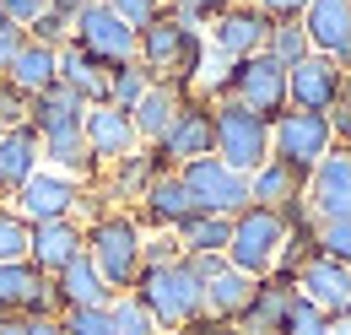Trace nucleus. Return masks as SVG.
<instances>
[{"instance_id":"obj_1","label":"nucleus","mask_w":351,"mask_h":335,"mask_svg":"<svg viewBox=\"0 0 351 335\" xmlns=\"http://www.w3.org/2000/svg\"><path fill=\"white\" fill-rule=\"evenodd\" d=\"M135 60L157 76V82H178L184 92H195L200 71H206V27L184 22L162 5V16L152 27H141L135 38Z\"/></svg>"},{"instance_id":"obj_2","label":"nucleus","mask_w":351,"mask_h":335,"mask_svg":"<svg viewBox=\"0 0 351 335\" xmlns=\"http://www.w3.org/2000/svg\"><path fill=\"white\" fill-rule=\"evenodd\" d=\"M130 297L168 335L184 330L189 319H200V314H206V287H200V276H195V265H189V259H173V265H146V270L135 276Z\"/></svg>"},{"instance_id":"obj_3","label":"nucleus","mask_w":351,"mask_h":335,"mask_svg":"<svg viewBox=\"0 0 351 335\" xmlns=\"http://www.w3.org/2000/svg\"><path fill=\"white\" fill-rule=\"evenodd\" d=\"M141 244H146V227L135 222V211L114 206L103 211L97 222H87V259L97 265V276L125 297L141 276Z\"/></svg>"},{"instance_id":"obj_4","label":"nucleus","mask_w":351,"mask_h":335,"mask_svg":"<svg viewBox=\"0 0 351 335\" xmlns=\"http://www.w3.org/2000/svg\"><path fill=\"white\" fill-rule=\"evenodd\" d=\"M211 119H217V157L238 173H254L270 163V119H260L254 108L217 97L211 103Z\"/></svg>"},{"instance_id":"obj_5","label":"nucleus","mask_w":351,"mask_h":335,"mask_svg":"<svg viewBox=\"0 0 351 335\" xmlns=\"http://www.w3.org/2000/svg\"><path fill=\"white\" fill-rule=\"evenodd\" d=\"M281 244H287V222L281 211H265V206H249L232 216V238H227V265H238L243 276H270L276 259H281Z\"/></svg>"},{"instance_id":"obj_6","label":"nucleus","mask_w":351,"mask_h":335,"mask_svg":"<svg viewBox=\"0 0 351 335\" xmlns=\"http://www.w3.org/2000/svg\"><path fill=\"white\" fill-rule=\"evenodd\" d=\"M178 178H184V189L195 195V211H211V216H238V211L254 206V195H249V173L227 168L221 157H195V163L178 168Z\"/></svg>"},{"instance_id":"obj_7","label":"nucleus","mask_w":351,"mask_h":335,"mask_svg":"<svg viewBox=\"0 0 351 335\" xmlns=\"http://www.w3.org/2000/svg\"><path fill=\"white\" fill-rule=\"evenodd\" d=\"M335 146V130H330V114H303V108H287L276 125H270V157H281L298 173H313L319 157H330Z\"/></svg>"},{"instance_id":"obj_8","label":"nucleus","mask_w":351,"mask_h":335,"mask_svg":"<svg viewBox=\"0 0 351 335\" xmlns=\"http://www.w3.org/2000/svg\"><path fill=\"white\" fill-rule=\"evenodd\" d=\"M135 27H125L103 0H87L82 11H76V22H71V43L76 49H87L92 60H103V65H130L135 60Z\"/></svg>"},{"instance_id":"obj_9","label":"nucleus","mask_w":351,"mask_h":335,"mask_svg":"<svg viewBox=\"0 0 351 335\" xmlns=\"http://www.w3.org/2000/svg\"><path fill=\"white\" fill-rule=\"evenodd\" d=\"M82 189H87V184L65 178V173H54V168H38V173L11 195V211H16L27 227H38V222H60V216H76Z\"/></svg>"},{"instance_id":"obj_10","label":"nucleus","mask_w":351,"mask_h":335,"mask_svg":"<svg viewBox=\"0 0 351 335\" xmlns=\"http://www.w3.org/2000/svg\"><path fill=\"white\" fill-rule=\"evenodd\" d=\"M184 259L195 265V276L206 287V314L232 325L249 308V297H254V276H243L238 265H227V254H184Z\"/></svg>"},{"instance_id":"obj_11","label":"nucleus","mask_w":351,"mask_h":335,"mask_svg":"<svg viewBox=\"0 0 351 335\" xmlns=\"http://www.w3.org/2000/svg\"><path fill=\"white\" fill-rule=\"evenodd\" d=\"M0 314H22V319H54L60 314L54 281L33 259H5L0 265Z\"/></svg>"},{"instance_id":"obj_12","label":"nucleus","mask_w":351,"mask_h":335,"mask_svg":"<svg viewBox=\"0 0 351 335\" xmlns=\"http://www.w3.org/2000/svg\"><path fill=\"white\" fill-rule=\"evenodd\" d=\"M157 157L168 168H184V163H195V157H217V119H211V103L206 97H189L178 108L168 135L157 141Z\"/></svg>"},{"instance_id":"obj_13","label":"nucleus","mask_w":351,"mask_h":335,"mask_svg":"<svg viewBox=\"0 0 351 335\" xmlns=\"http://www.w3.org/2000/svg\"><path fill=\"white\" fill-rule=\"evenodd\" d=\"M346 92V65L341 60H324V54H308L287 71V103L303 108V114H330Z\"/></svg>"},{"instance_id":"obj_14","label":"nucleus","mask_w":351,"mask_h":335,"mask_svg":"<svg viewBox=\"0 0 351 335\" xmlns=\"http://www.w3.org/2000/svg\"><path fill=\"white\" fill-rule=\"evenodd\" d=\"M303 200L319 222H346L351 216V146H330V157H319V168L308 173Z\"/></svg>"},{"instance_id":"obj_15","label":"nucleus","mask_w":351,"mask_h":335,"mask_svg":"<svg viewBox=\"0 0 351 335\" xmlns=\"http://www.w3.org/2000/svg\"><path fill=\"white\" fill-rule=\"evenodd\" d=\"M82 135H87V152H92V163H97V173H103V168H114L119 157H130L135 146H141L135 119L125 114V108H114V103H97V108H87Z\"/></svg>"},{"instance_id":"obj_16","label":"nucleus","mask_w":351,"mask_h":335,"mask_svg":"<svg viewBox=\"0 0 351 335\" xmlns=\"http://www.w3.org/2000/svg\"><path fill=\"white\" fill-rule=\"evenodd\" d=\"M130 211H135V222H141L146 233H173L184 216H195V195L184 189L178 168H168V173H157V178H152V189H146Z\"/></svg>"},{"instance_id":"obj_17","label":"nucleus","mask_w":351,"mask_h":335,"mask_svg":"<svg viewBox=\"0 0 351 335\" xmlns=\"http://www.w3.org/2000/svg\"><path fill=\"white\" fill-rule=\"evenodd\" d=\"M292 281H298V297H303V303H313L324 319L351 314V270H346V265H335V259L313 254V259H308Z\"/></svg>"},{"instance_id":"obj_18","label":"nucleus","mask_w":351,"mask_h":335,"mask_svg":"<svg viewBox=\"0 0 351 335\" xmlns=\"http://www.w3.org/2000/svg\"><path fill=\"white\" fill-rule=\"evenodd\" d=\"M298 303V281L292 276H260L254 281V297H249V308L232 319L238 325V335H281V325H287V308Z\"/></svg>"},{"instance_id":"obj_19","label":"nucleus","mask_w":351,"mask_h":335,"mask_svg":"<svg viewBox=\"0 0 351 335\" xmlns=\"http://www.w3.org/2000/svg\"><path fill=\"white\" fill-rule=\"evenodd\" d=\"M265 33H270V16L260 5H227L211 22V49L221 60H249V54L265 49Z\"/></svg>"},{"instance_id":"obj_20","label":"nucleus","mask_w":351,"mask_h":335,"mask_svg":"<svg viewBox=\"0 0 351 335\" xmlns=\"http://www.w3.org/2000/svg\"><path fill=\"white\" fill-rule=\"evenodd\" d=\"M87 254V227L76 216H60V222H38L33 227V244H27V259L44 270V276H60L71 259Z\"/></svg>"},{"instance_id":"obj_21","label":"nucleus","mask_w":351,"mask_h":335,"mask_svg":"<svg viewBox=\"0 0 351 335\" xmlns=\"http://www.w3.org/2000/svg\"><path fill=\"white\" fill-rule=\"evenodd\" d=\"M303 33L313 43V54L324 60H351V0H313L303 11Z\"/></svg>"},{"instance_id":"obj_22","label":"nucleus","mask_w":351,"mask_h":335,"mask_svg":"<svg viewBox=\"0 0 351 335\" xmlns=\"http://www.w3.org/2000/svg\"><path fill=\"white\" fill-rule=\"evenodd\" d=\"M157 173H168V163L157 157V146H135L130 157H119L114 168H103V189H108V200L114 206H125L130 211L146 189H152V178Z\"/></svg>"},{"instance_id":"obj_23","label":"nucleus","mask_w":351,"mask_h":335,"mask_svg":"<svg viewBox=\"0 0 351 335\" xmlns=\"http://www.w3.org/2000/svg\"><path fill=\"white\" fill-rule=\"evenodd\" d=\"M44 168V146H38V130H0V200H11L33 173Z\"/></svg>"},{"instance_id":"obj_24","label":"nucleus","mask_w":351,"mask_h":335,"mask_svg":"<svg viewBox=\"0 0 351 335\" xmlns=\"http://www.w3.org/2000/svg\"><path fill=\"white\" fill-rule=\"evenodd\" d=\"M189 97H195V92H184L178 82H152V86H146V97H141V103L130 108L141 146H157V141L168 135V125L178 119V108H184Z\"/></svg>"},{"instance_id":"obj_25","label":"nucleus","mask_w":351,"mask_h":335,"mask_svg":"<svg viewBox=\"0 0 351 335\" xmlns=\"http://www.w3.org/2000/svg\"><path fill=\"white\" fill-rule=\"evenodd\" d=\"M54 281V297H60V308H114V287L97 276V265H92L87 254L82 259H71L60 276H49Z\"/></svg>"},{"instance_id":"obj_26","label":"nucleus","mask_w":351,"mask_h":335,"mask_svg":"<svg viewBox=\"0 0 351 335\" xmlns=\"http://www.w3.org/2000/svg\"><path fill=\"white\" fill-rule=\"evenodd\" d=\"M0 76H5V82L16 86V92L38 97V92H49V86L60 82V49H44V43L22 38V49L11 54V65H5Z\"/></svg>"},{"instance_id":"obj_27","label":"nucleus","mask_w":351,"mask_h":335,"mask_svg":"<svg viewBox=\"0 0 351 335\" xmlns=\"http://www.w3.org/2000/svg\"><path fill=\"white\" fill-rule=\"evenodd\" d=\"M108 76H114V65L92 60L87 49H76V43H65V49H60V82L71 86V92H76L87 108L108 103Z\"/></svg>"},{"instance_id":"obj_28","label":"nucleus","mask_w":351,"mask_h":335,"mask_svg":"<svg viewBox=\"0 0 351 335\" xmlns=\"http://www.w3.org/2000/svg\"><path fill=\"white\" fill-rule=\"evenodd\" d=\"M303 189H308V173L287 168L281 157H270L265 168L249 173V195H254V206H265V211H287L292 200H303Z\"/></svg>"},{"instance_id":"obj_29","label":"nucleus","mask_w":351,"mask_h":335,"mask_svg":"<svg viewBox=\"0 0 351 335\" xmlns=\"http://www.w3.org/2000/svg\"><path fill=\"white\" fill-rule=\"evenodd\" d=\"M38 146H44V168L76 178V184H92V178H97V163H92L82 130H49V135H38Z\"/></svg>"},{"instance_id":"obj_30","label":"nucleus","mask_w":351,"mask_h":335,"mask_svg":"<svg viewBox=\"0 0 351 335\" xmlns=\"http://www.w3.org/2000/svg\"><path fill=\"white\" fill-rule=\"evenodd\" d=\"M82 119H87V103L65 82H54L49 92H38V97H33V114H27V125L38 130V135H49V130H82Z\"/></svg>"},{"instance_id":"obj_31","label":"nucleus","mask_w":351,"mask_h":335,"mask_svg":"<svg viewBox=\"0 0 351 335\" xmlns=\"http://www.w3.org/2000/svg\"><path fill=\"white\" fill-rule=\"evenodd\" d=\"M178 249L184 254H227V238H232V216H211V211H195L173 227Z\"/></svg>"},{"instance_id":"obj_32","label":"nucleus","mask_w":351,"mask_h":335,"mask_svg":"<svg viewBox=\"0 0 351 335\" xmlns=\"http://www.w3.org/2000/svg\"><path fill=\"white\" fill-rule=\"evenodd\" d=\"M265 54H270L281 71H292L298 60H308V54H313V43H308L303 22H270V33H265Z\"/></svg>"},{"instance_id":"obj_33","label":"nucleus","mask_w":351,"mask_h":335,"mask_svg":"<svg viewBox=\"0 0 351 335\" xmlns=\"http://www.w3.org/2000/svg\"><path fill=\"white\" fill-rule=\"evenodd\" d=\"M152 82H157V76H152L141 60H130V65H114V76H108V103L130 114L135 103L146 97V86H152Z\"/></svg>"},{"instance_id":"obj_34","label":"nucleus","mask_w":351,"mask_h":335,"mask_svg":"<svg viewBox=\"0 0 351 335\" xmlns=\"http://www.w3.org/2000/svg\"><path fill=\"white\" fill-rule=\"evenodd\" d=\"M108 335H168V330L125 292V297H114V308H108Z\"/></svg>"},{"instance_id":"obj_35","label":"nucleus","mask_w":351,"mask_h":335,"mask_svg":"<svg viewBox=\"0 0 351 335\" xmlns=\"http://www.w3.org/2000/svg\"><path fill=\"white\" fill-rule=\"evenodd\" d=\"M27 244H33V227L11 211V200H0V265L5 259H27Z\"/></svg>"},{"instance_id":"obj_36","label":"nucleus","mask_w":351,"mask_h":335,"mask_svg":"<svg viewBox=\"0 0 351 335\" xmlns=\"http://www.w3.org/2000/svg\"><path fill=\"white\" fill-rule=\"evenodd\" d=\"M313 244H319L324 259H335V265L351 270V216L346 222H319V238H313Z\"/></svg>"},{"instance_id":"obj_37","label":"nucleus","mask_w":351,"mask_h":335,"mask_svg":"<svg viewBox=\"0 0 351 335\" xmlns=\"http://www.w3.org/2000/svg\"><path fill=\"white\" fill-rule=\"evenodd\" d=\"M27 38L44 43V49H65V43H71V16H65V11H54V5H44V16L27 27Z\"/></svg>"},{"instance_id":"obj_38","label":"nucleus","mask_w":351,"mask_h":335,"mask_svg":"<svg viewBox=\"0 0 351 335\" xmlns=\"http://www.w3.org/2000/svg\"><path fill=\"white\" fill-rule=\"evenodd\" d=\"M54 319L65 335H108V308H60Z\"/></svg>"},{"instance_id":"obj_39","label":"nucleus","mask_w":351,"mask_h":335,"mask_svg":"<svg viewBox=\"0 0 351 335\" xmlns=\"http://www.w3.org/2000/svg\"><path fill=\"white\" fill-rule=\"evenodd\" d=\"M27 114H33V97L16 92V86L0 76V130H22V125H27Z\"/></svg>"},{"instance_id":"obj_40","label":"nucleus","mask_w":351,"mask_h":335,"mask_svg":"<svg viewBox=\"0 0 351 335\" xmlns=\"http://www.w3.org/2000/svg\"><path fill=\"white\" fill-rule=\"evenodd\" d=\"M103 5H108L125 27H135V33H141V27H152V22L162 16V5H157V0H103Z\"/></svg>"},{"instance_id":"obj_41","label":"nucleus","mask_w":351,"mask_h":335,"mask_svg":"<svg viewBox=\"0 0 351 335\" xmlns=\"http://www.w3.org/2000/svg\"><path fill=\"white\" fill-rule=\"evenodd\" d=\"M324 330H330V319H324L313 303H303V297H298V303L287 308V325H281V335H324Z\"/></svg>"},{"instance_id":"obj_42","label":"nucleus","mask_w":351,"mask_h":335,"mask_svg":"<svg viewBox=\"0 0 351 335\" xmlns=\"http://www.w3.org/2000/svg\"><path fill=\"white\" fill-rule=\"evenodd\" d=\"M227 5H238V0H173L168 11H173V16H184V22H195V27H211Z\"/></svg>"},{"instance_id":"obj_43","label":"nucleus","mask_w":351,"mask_h":335,"mask_svg":"<svg viewBox=\"0 0 351 335\" xmlns=\"http://www.w3.org/2000/svg\"><path fill=\"white\" fill-rule=\"evenodd\" d=\"M173 259H184L173 233H146V244H141V270H146V265H173Z\"/></svg>"},{"instance_id":"obj_44","label":"nucleus","mask_w":351,"mask_h":335,"mask_svg":"<svg viewBox=\"0 0 351 335\" xmlns=\"http://www.w3.org/2000/svg\"><path fill=\"white\" fill-rule=\"evenodd\" d=\"M44 5H49V0H0V22H11V27L27 33V27L44 16Z\"/></svg>"},{"instance_id":"obj_45","label":"nucleus","mask_w":351,"mask_h":335,"mask_svg":"<svg viewBox=\"0 0 351 335\" xmlns=\"http://www.w3.org/2000/svg\"><path fill=\"white\" fill-rule=\"evenodd\" d=\"M270 22H303V11L313 5V0H254Z\"/></svg>"},{"instance_id":"obj_46","label":"nucleus","mask_w":351,"mask_h":335,"mask_svg":"<svg viewBox=\"0 0 351 335\" xmlns=\"http://www.w3.org/2000/svg\"><path fill=\"white\" fill-rule=\"evenodd\" d=\"M330 130H335V146H351V82L341 92V103L330 108Z\"/></svg>"},{"instance_id":"obj_47","label":"nucleus","mask_w":351,"mask_h":335,"mask_svg":"<svg viewBox=\"0 0 351 335\" xmlns=\"http://www.w3.org/2000/svg\"><path fill=\"white\" fill-rule=\"evenodd\" d=\"M173 335H238V325H227V319H211V314H200V319H189L184 330Z\"/></svg>"},{"instance_id":"obj_48","label":"nucleus","mask_w":351,"mask_h":335,"mask_svg":"<svg viewBox=\"0 0 351 335\" xmlns=\"http://www.w3.org/2000/svg\"><path fill=\"white\" fill-rule=\"evenodd\" d=\"M22 38H27V33H22V27H11V22H0V71H5V65H11V54H16V49H22Z\"/></svg>"},{"instance_id":"obj_49","label":"nucleus","mask_w":351,"mask_h":335,"mask_svg":"<svg viewBox=\"0 0 351 335\" xmlns=\"http://www.w3.org/2000/svg\"><path fill=\"white\" fill-rule=\"evenodd\" d=\"M33 319H22V314H0V335H27Z\"/></svg>"},{"instance_id":"obj_50","label":"nucleus","mask_w":351,"mask_h":335,"mask_svg":"<svg viewBox=\"0 0 351 335\" xmlns=\"http://www.w3.org/2000/svg\"><path fill=\"white\" fill-rule=\"evenodd\" d=\"M27 335H65V330H60V319H33Z\"/></svg>"},{"instance_id":"obj_51","label":"nucleus","mask_w":351,"mask_h":335,"mask_svg":"<svg viewBox=\"0 0 351 335\" xmlns=\"http://www.w3.org/2000/svg\"><path fill=\"white\" fill-rule=\"evenodd\" d=\"M49 5H54V11H65V16H71V22H76V11H82V5H87V0H49Z\"/></svg>"},{"instance_id":"obj_52","label":"nucleus","mask_w":351,"mask_h":335,"mask_svg":"<svg viewBox=\"0 0 351 335\" xmlns=\"http://www.w3.org/2000/svg\"><path fill=\"white\" fill-rule=\"evenodd\" d=\"M324 335H351V314H341V319H330V330Z\"/></svg>"},{"instance_id":"obj_53","label":"nucleus","mask_w":351,"mask_h":335,"mask_svg":"<svg viewBox=\"0 0 351 335\" xmlns=\"http://www.w3.org/2000/svg\"><path fill=\"white\" fill-rule=\"evenodd\" d=\"M346 82H351V60H346Z\"/></svg>"},{"instance_id":"obj_54","label":"nucleus","mask_w":351,"mask_h":335,"mask_svg":"<svg viewBox=\"0 0 351 335\" xmlns=\"http://www.w3.org/2000/svg\"><path fill=\"white\" fill-rule=\"evenodd\" d=\"M238 5H254V0H238Z\"/></svg>"},{"instance_id":"obj_55","label":"nucleus","mask_w":351,"mask_h":335,"mask_svg":"<svg viewBox=\"0 0 351 335\" xmlns=\"http://www.w3.org/2000/svg\"><path fill=\"white\" fill-rule=\"evenodd\" d=\"M157 5H173V0H157Z\"/></svg>"}]
</instances>
